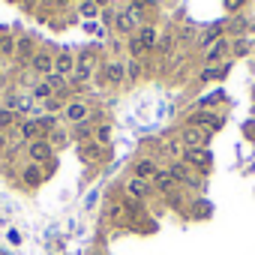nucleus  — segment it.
<instances>
[{
    "label": "nucleus",
    "instance_id": "nucleus-11",
    "mask_svg": "<svg viewBox=\"0 0 255 255\" xmlns=\"http://www.w3.org/2000/svg\"><path fill=\"white\" fill-rule=\"evenodd\" d=\"M9 126H21V120H18V114L12 111V108H0V129H9Z\"/></svg>",
    "mask_w": 255,
    "mask_h": 255
},
{
    "label": "nucleus",
    "instance_id": "nucleus-12",
    "mask_svg": "<svg viewBox=\"0 0 255 255\" xmlns=\"http://www.w3.org/2000/svg\"><path fill=\"white\" fill-rule=\"evenodd\" d=\"M54 69H57V75H69V72L75 69V57H72V54H60V57L54 60Z\"/></svg>",
    "mask_w": 255,
    "mask_h": 255
},
{
    "label": "nucleus",
    "instance_id": "nucleus-28",
    "mask_svg": "<svg viewBox=\"0 0 255 255\" xmlns=\"http://www.w3.org/2000/svg\"><path fill=\"white\" fill-rule=\"evenodd\" d=\"M123 213H126V210H123V204H111V207H108V216H111V219H120Z\"/></svg>",
    "mask_w": 255,
    "mask_h": 255
},
{
    "label": "nucleus",
    "instance_id": "nucleus-10",
    "mask_svg": "<svg viewBox=\"0 0 255 255\" xmlns=\"http://www.w3.org/2000/svg\"><path fill=\"white\" fill-rule=\"evenodd\" d=\"M66 120H72V123H81L84 117H87V105H81V102H72V105H66V114H63Z\"/></svg>",
    "mask_w": 255,
    "mask_h": 255
},
{
    "label": "nucleus",
    "instance_id": "nucleus-21",
    "mask_svg": "<svg viewBox=\"0 0 255 255\" xmlns=\"http://www.w3.org/2000/svg\"><path fill=\"white\" fill-rule=\"evenodd\" d=\"M228 72H231V63H228V66H222V69H204V72H201V78H204V81H213V78H225Z\"/></svg>",
    "mask_w": 255,
    "mask_h": 255
},
{
    "label": "nucleus",
    "instance_id": "nucleus-1",
    "mask_svg": "<svg viewBox=\"0 0 255 255\" xmlns=\"http://www.w3.org/2000/svg\"><path fill=\"white\" fill-rule=\"evenodd\" d=\"M6 108H12L15 114H24V111H33L36 108V99L30 93H9L6 96Z\"/></svg>",
    "mask_w": 255,
    "mask_h": 255
},
{
    "label": "nucleus",
    "instance_id": "nucleus-25",
    "mask_svg": "<svg viewBox=\"0 0 255 255\" xmlns=\"http://www.w3.org/2000/svg\"><path fill=\"white\" fill-rule=\"evenodd\" d=\"M78 12H81V15H87V18H90V15H96V3H87V0H84V3H81V6H78Z\"/></svg>",
    "mask_w": 255,
    "mask_h": 255
},
{
    "label": "nucleus",
    "instance_id": "nucleus-4",
    "mask_svg": "<svg viewBox=\"0 0 255 255\" xmlns=\"http://www.w3.org/2000/svg\"><path fill=\"white\" fill-rule=\"evenodd\" d=\"M27 153H30L33 162H51V144L48 141H30Z\"/></svg>",
    "mask_w": 255,
    "mask_h": 255
},
{
    "label": "nucleus",
    "instance_id": "nucleus-18",
    "mask_svg": "<svg viewBox=\"0 0 255 255\" xmlns=\"http://www.w3.org/2000/svg\"><path fill=\"white\" fill-rule=\"evenodd\" d=\"M135 36H138V39H141V45H144V51H147V48H153V45H156V33H153V30H150V27H144V30H138V33H135Z\"/></svg>",
    "mask_w": 255,
    "mask_h": 255
},
{
    "label": "nucleus",
    "instance_id": "nucleus-14",
    "mask_svg": "<svg viewBox=\"0 0 255 255\" xmlns=\"http://www.w3.org/2000/svg\"><path fill=\"white\" fill-rule=\"evenodd\" d=\"M30 63H33V69H36V72H51V69H54V60H51L48 54H33V60H30Z\"/></svg>",
    "mask_w": 255,
    "mask_h": 255
},
{
    "label": "nucleus",
    "instance_id": "nucleus-32",
    "mask_svg": "<svg viewBox=\"0 0 255 255\" xmlns=\"http://www.w3.org/2000/svg\"><path fill=\"white\" fill-rule=\"evenodd\" d=\"M93 3H96V6H105V3H108V0H93Z\"/></svg>",
    "mask_w": 255,
    "mask_h": 255
},
{
    "label": "nucleus",
    "instance_id": "nucleus-27",
    "mask_svg": "<svg viewBox=\"0 0 255 255\" xmlns=\"http://www.w3.org/2000/svg\"><path fill=\"white\" fill-rule=\"evenodd\" d=\"M63 84H66L63 75H51V78H48V87H51V90H57V87H63Z\"/></svg>",
    "mask_w": 255,
    "mask_h": 255
},
{
    "label": "nucleus",
    "instance_id": "nucleus-15",
    "mask_svg": "<svg viewBox=\"0 0 255 255\" xmlns=\"http://www.w3.org/2000/svg\"><path fill=\"white\" fill-rule=\"evenodd\" d=\"M123 72H126V69H123L120 63H108V66H105V81H108V84H117V81L123 78Z\"/></svg>",
    "mask_w": 255,
    "mask_h": 255
},
{
    "label": "nucleus",
    "instance_id": "nucleus-17",
    "mask_svg": "<svg viewBox=\"0 0 255 255\" xmlns=\"http://www.w3.org/2000/svg\"><path fill=\"white\" fill-rule=\"evenodd\" d=\"M18 132H21V138H33V135L39 132V120H24V123L18 126Z\"/></svg>",
    "mask_w": 255,
    "mask_h": 255
},
{
    "label": "nucleus",
    "instance_id": "nucleus-20",
    "mask_svg": "<svg viewBox=\"0 0 255 255\" xmlns=\"http://www.w3.org/2000/svg\"><path fill=\"white\" fill-rule=\"evenodd\" d=\"M0 54H15V39L9 33H0Z\"/></svg>",
    "mask_w": 255,
    "mask_h": 255
},
{
    "label": "nucleus",
    "instance_id": "nucleus-8",
    "mask_svg": "<svg viewBox=\"0 0 255 255\" xmlns=\"http://www.w3.org/2000/svg\"><path fill=\"white\" fill-rule=\"evenodd\" d=\"M138 18H141V15H138V12H132V9H129V12H120V15H117V27H120V30H126V33H135Z\"/></svg>",
    "mask_w": 255,
    "mask_h": 255
},
{
    "label": "nucleus",
    "instance_id": "nucleus-3",
    "mask_svg": "<svg viewBox=\"0 0 255 255\" xmlns=\"http://www.w3.org/2000/svg\"><path fill=\"white\" fill-rule=\"evenodd\" d=\"M183 144L186 147H207V129H201V126H186L183 129Z\"/></svg>",
    "mask_w": 255,
    "mask_h": 255
},
{
    "label": "nucleus",
    "instance_id": "nucleus-6",
    "mask_svg": "<svg viewBox=\"0 0 255 255\" xmlns=\"http://www.w3.org/2000/svg\"><path fill=\"white\" fill-rule=\"evenodd\" d=\"M153 183L159 186V192H171V189H174V183H177V177L171 174V168H159V171H156V177H153Z\"/></svg>",
    "mask_w": 255,
    "mask_h": 255
},
{
    "label": "nucleus",
    "instance_id": "nucleus-31",
    "mask_svg": "<svg viewBox=\"0 0 255 255\" xmlns=\"http://www.w3.org/2000/svg\"><path fill=\"white\" fill-rule=\"evenodd\" d=\"M240 3H243V0H225V6H228V9H237Z\"/></svg>",
    "mask_w": 255,
    "mask_h": 255
},
{
    "label": "nucleus",
    "instance_id": "nucleus-24",
    "mask_svg": "<svg viewBox=\"0 0 255 255\" xmlns=\"http://www.w3.org/2000/svg\"><path fill=\"white\" fill-rule=\"evenodd\" d=\"M126 75H129V78H138V75H141V63H138V60H132L129 66H126Z\"/></svg>",
    "mask_w": 255,
    "mask_h": 255
},
{
    "label": "nucleus",
    "instance_id": "nucleus-30",
    "mask_svg": "<svg viewBox=\"0 0 255 255\" xmlns=\"http://www.w3.org/2000/svg\"><path fill=\"white\" fill-rule=\"evenodd\" d=\"M84 135H90V126L87 123H78V138H84Z\"/></svg>",
    "mask_w": 255,
    "mask_h": 255
},
{
    "label": "nucleus",
    "instance_id": "nucleus-13",
    "mask_svg": "<svg viewBox=\"0 0 255 255\" xmlns=\"http://www.w3.org/2000/svg\"><path fill=\"white\" fill-rule=\"evenodd\" d=\"M21 180L27 183V186H39L42 183V171H39V165L33 162V165H27L24 168V174H21Z\"/></svg>",
    "mask_w": 255,
    "mask_h": 255
},
{
    "label": "nucleus",
    "instance_id": "nucleus-33",
    "mask_svg": "<svg viewBox=\"0 0 255 255\" xmlns=\"http://www.w3.org/2000/svg\"><path fill=\"white\" fill-rule=\"evenodd\" d=\"M27 3H30V6H33V3H39V0H27Z\"/></svg>",
    "mask_w": 255,
    "mask_h": 255
},
{
    "label": "nucleus",
    "instance_id": "nucleus-19",
    "mask_svg": "<svg viewBox=\"0 0 255 255\" xmlns=\"http://www.w3.org/2000/svg\"><path fill=\"white\" fill-rule=\"evenodd\" d=\"M78 153H81V159H87V162H96V159L102 156V147H99V144H90V147H81Z\"/></svg>",
    "mask_w": 255,
    "mask_h": 255
},
{
    "label": "nucleus",
    "instance_id": "nucleus-26",
    "mask_svg": "<svg viewBox=\"0 0 255 255\" xmlns=\"http://www.w3.org/2000/svg\"><path fill=\"white\" fill-rule=\"evenodd\" d=\"M129 51H132L135 57H138V54L144 51V45H141V39H138V36H132V39H129Z\"/></svg>",
    "mask_w": 255,
    "mask_h": 255
},
{
    "label": "nucleus",
    "instance_id": "nucleus-2",
    "mask_svg": "<svg viewBox=\"0 0 255 255\" xmlns=\"http://www.w3.org/2000/svg\"><path fill=\"white\" fill-rule=\"evenodd\" d=\"M183 159H186L189 165H198L201 171H207V165H210V150H207V147H186V150H183Z\"/></svg>",
    "mask_w": 255,
    "mask_h": 255
},
{
    "label": "nucleus",
    "instance_id": "nucleus-9",
    "mask_svg": "<svg viewBox=\"0 0 255 255\" xmlns=\"http://www.w3.org/2000/svg\"><path fill=\"white\" fill-rule=\"evenodd\" d=\"M156 162L153 159H138L135 162V177H141V180H150V177H156Z\"/></svg>",
    "mask_w": 255,
    "mask_h": 255
},
{
    "label": "nucleus",
    "instance_id": "nucleus-29",
    "mask_svg": "<svg viewBox=\"0 0 255 255\" xmlns=\"http://www.w3.org/2000/svg\"><path fill=\"white\" fill-rule=\"evenodd\" d=\"M96 138H99V144H105V141L111 138V129H108V126H99V132H96Z\"/></svg>",
    "mask_w": 255,
    "mask_h": 255
},
{
    "label": "nucleus",
    "instance_id": "nucleus-22",
    "mask_svg": "<svg viewBox=\"0 0 255 255\" xmlns=\"http://www.w3.org/2000/svg\"><path fill=\"white\" fill-rule=\"evenodd\" d=\"M15 51H18V57H30V51H33V48H30V39L21 36V39L15 42Z\"/></svg>",
    "mask_w": 255,
    "mask_h": 255
},
{
    "label": "nucleus",
    "instance_id": "nucleus-5",
    "mask_svg": "<svg viewBox=\"0 0 255 255\" xmlns=\"http://www.w3.org/2000/svg\"><path fill=\"white\" fill-rule=\"evenodd\" d=\"M189 126H210V129H222V117H216V114H204V111H198V114H192V120H189Z\"/></svg>",
    "mask_w": 255,
    "mask_h": 255
},
{
    "label": "nucleus",
    "instance_id": "nucleus-7",
    "mask_svg": "<svg viewBox=\"0 0 255 255\" xmlns=\"http://www.w3.org/2000/svg\"><path fill=\"white\" fill-rule=\"evenodd\" d=\"M126 192H129L132 198H147V192H150V180H141V177H132L129 183H126Z\"/></svg>",
    "mask_w": 255,
    "mask_h": 255
},
{
    "label": "nucleus",
    "instance_id": "nucleus-23",
    "mask_svg": "<svg viewBox=\"0 0 255 255\" xmlns=\"http://www.w3.org/2000/svg\"><path fill=\"white\" fill-rule=\"evenodd\" d=\"M222 51H225V39H216V42L210 45V51H207V57H210V60H216V57H219Z\"/></svg>",
    "mask_w": 255,
    "mask_h": 255
},
{
    "label": "nucleus",
    "instance_id": "nucleus-16",
    "mask_svg": "<svg viewBox=\"0 0 255 255\" xmlns=\"http://www.w3.org/2000/svg\"><path fill=\"white\" fill-rule=\"evenodd\" d=\"M36 102H48L51 99V87H48V81H39L36 87H33V93H30Z\"/></svg>",
    "mask_w": 255,
    "mask_h": 255
}]
</instances>
